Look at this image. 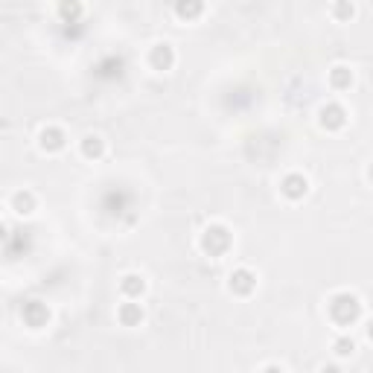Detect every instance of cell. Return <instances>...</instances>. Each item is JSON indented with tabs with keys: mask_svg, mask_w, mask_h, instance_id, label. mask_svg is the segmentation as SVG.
I'll use <instances>...</instances> for the list:
<instances>
[{
	"mask_svg": "<svg viewBox=\"0 0 373 373\" xmlns=\"http://www.w3.org/2000/svg\"><path fill=\"white\" fill-rule=\"evenodd\" d=\"M327 315H330V321L341 330L353 327L362 318V301L356 295H350V291H335V295L330 298V304H327Z\"/></svg>",
	"mask_w": 373,
	"mask_h": 373,
	"instance_id": "obj_1",
	"label": "cell"
},
{
	"mask_svg": "<svg viewBox=\"0 0 373 373\" xmlns=\"http://www.w3.org/2000/svg\"><path fill=\"white\" fill-rule=\"evenodd\" d=\"M199 245H201V251H204L207 257H222V254L230 251L233 236H230V230H228L225 225H210V228H204Z\"/></svg>",
	"mask_w": 373,
	"mask_h": 373,
	"instance_id": "obj_2",
	"label": "cell"
},
{
	"mask_svg": "<svg viewBox=\"0 0 373 373\" xmlns=\"http://www.w3.org/2000/svg\"><path fill=\"white\" fill-rule=\"evenodd\" d=\"M228 289H230V295H236V298H248L251 291L257 289V274L251 269H236L228 277Z\"/></svg>",
	"mask_w": 373,
	"mask_h": 373,
	"instance_id": "obj_3",
	"label": "cell"
},
{
	"mask_svg": "<svg viewBox=\"0 0 373 373\" xmlns=\"http://www.w3.org/2000/svg\"><path fill=\"white\" fill-rule=\"evenodd\" d=\"M38 146H41V152H47V155L62 152V149L67 146L65 128H59V126H44V128L38 131Z\"/></svg>",
	"mask_w": 373,
	"mask_h": 373,
	"instance_id": "obj_4",
	"label": "cell"
},
{
	"mask_svg": "<svg viewBox=\"0 0 373 373\" xmlns=\"http://www.w3.org/2000/svg\"><path fill=\"white\" fill-rule=\"evenodd\" d=\"M280 193H283V199H289V201H301V199L309 193V181H306V175H301V172H289V175L280 181Z\"/></svg>",
	"mask_w": 373,
	"mask_h": 373,
	"instance_id": "obj_5",
	"label": "cell"
},
{
	"mask_svg": "<svg viewBox=\"0 0 373 373\" xmlns=\"http://www.w3.org/2000/svg\"><path fill=\"white\" fill-rule=\"evenodd\" d=\"M21 318H23V324H26V327L41 330V327L50 324V309H47V304H41V301H30V304H23Z\"/></svg>",
	"mask_w": 373,
	"mask_h": 373,
	"instance_id": "obj_6",
	"label": "cell"
},
{
	"mask_svg": "<svg viewBox=\"0 0 373 373\" xmlns=\"http://www.w3.org/2000/svg\"><path fill=\"white\" fill-rule=\"evenodd\" d=\"M318 117H321V126H324L327 131H338V128L347 126V111H344L338 102H327L324 108L318 111Z\"/></svg>",
	"mask_w": 373,
	"mask_h": 373,
	"instance_id": "obj_7",
	"label": "cell"
},
{
	"mask_svg": "<svg viewBox=\"0 0 373 373\" xmlns=\"http://www.w3.org/2000/svg\"><path fill=\"white\" fill-rule=\"evenodd\" d=\"M149 65H152V70H172L175 67V50H172V44H155L152 50H149Z\"/></svg>",
	"mask_w": 373,
	"mask_h": 373,
	"instance_id": "obj_8",
	"label": "cell"
},
{
	"mask_svg": "<svg viewBox=\"0 0 373 373\" xmlns=\"http://www.w3.org/2000/svg\"><path fill=\"white\" fill-rule=\"evenodd\" d=\"M143 318H146V312H143V306H140L138 301H126V304L117 309V321H120L123 327H140Z\"/></svg>",
	"mask_w": 373,
	"mask_h": 373,
	"instance_id": "obj_9",
	"label": "cell"
},
{
	"mask_svg": "<svg viewBox=\"0 0 373 373\" xmlns=\"http://www.w3.org/2000/svg\"><path fill=\"white\" fill-rule=\"evenodd\" d=\"M143 291H146V277L143 274H126L120 280V295L126 301H140Z\"/></svg>",
	"mask_w": 373,
	"mask_h": 373,
	"instance_id": "obj_10",
	"label": "cell"
},
{
	"mask_svg": "<svg viewBox=\"0 0 373 373\" xmlns=\"http://www.w3.org/2000/svg\"><path fill=\"white\" fill-rule=\"evenodd\" d=\"M35 207H38V199H35L33 190H18L12 196V210L18 213V216H33Z\"/></svg>",
	"mask_w": 373,
	"mask_h": 373,
	"instance_id": "obj_11",
	"label": "cell"
},
{
	"mask_svg": "<svg viewBox=\"0 0 373 373\" xmlns=\"http://www.w3.org/2000/svg\"><path fill=\"white\" fill-rule=\"evenodd\" d=\"M79 152H82V157H88V161H99L105 155V140L99 135H85L82 143H79Z\"/></svg>",
	"mask_w": 373,
	"mask_h": 373,
	"instance_id": "obj_12",
	"label": "cell"
},
{
	"mask_svg": "<svg viewBox=\"0 0 373 373\" xmlns=\"http://www.w3.org/2000/svg\"><path fill=\"white\" fill-rule=\"evenodd\" d=\"M350 85H353V70L344 67V65H335L330 70V88L333 91H350Z\"/></svg>",
	"mask_w": 373,
	"mask_h": 373,
	"instance_id": "obj_13",
	"label": "cell"
},
{
	"mask_svg": "<svg viewBox=\"0 0 373 373\" xmlns=\"http://www.w3.org/2000/svg\"><path fill=\"white\" fill-rule=\"evenodd\" d=\"M201 12H204V0H178L175 4V15L181 21H196L201 18Z\"/></svg>",
	"mask_w": 373,
	"mask_h": 373,
	"instance_id": "obj_14",
	"label": "cell"
},
{
	"mask_svg": "<svg viewBox=\"0 0 373 373\" xmlns=\"http://www.w3.org/2000/svg\"><path fill=\"white\" fill-rule=\"evenodd\" d=\"M85 6H82V0H59V18L65 23H76L79 18H82Z\"/></svg>",
	"mask_w": 373,
	"mask_h": 373,
	"instance_id": "obj_15",
	"label": "cell"
},
{
	"mask_svg": "<svg viewBox=\"0 0 373 373\" xmlns=\"http://www.w3.org/2000/svg\"><path fill=\"white\" fill-rule=\"evenodd\" d=\"M333 350H335V356H341V359H344V356H353V353H356V341H353L350 335H341V338L333 344Z\"/></svg>",
	"mask_w": 373,
	"mask_h": 373,
	"instance_id": "obj_16",
	"label": "cell"
},
{
	"mask_svg": "<svg viewBox=\"0 0 373 373\" xmlns=\"http://www.w3.org/2000/svg\"><path fill=\"white\" fill-rule=\"evenodd\" d=\"M333 15H335L338 21H350V18L356 15V9H353L350 0H338V4L333 6Z\"/></svg>",
	"mask_w": 373,
	"mask_h": 373,
	"instance_id": "obj_17",
	"label": "cell"
},
{
	"mask_svg": "<svg viewBox=\"0 0 373 373\" xmlns=\"http://www.w3.org/2000/svg\"><path fill=\"white\" fill-rule=\"evenodd\" d=\"M6 233H9V228H6V222H0V243L6 239Z\"/></svg>",
	"mask_w": 373,
	"mask_h": 373,
	"instance_id": "obj_18",
	"label": "cell"
}]
</instances>
